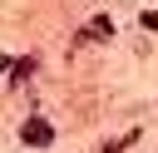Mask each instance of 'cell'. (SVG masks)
Segmentation results:
<instances>
[{
    "mask_svg": "<svg viewBox=\"0 0 158 153\" xmlns=\"http://www.w3.org/2000/svg\"><path fill=\"white\" fill-rule=\"evenodd\" d=\"M20 138H25L30 148H44V143L54 138V123H49V118H30V123L20 128Z\"/></svg>",
    "mask_w": 158,
    "mask_h": 153,
    "instance_id": "1",
    "label": "cell"
},
{
    "mask_svg": "<svg viewBox=\"0 0 158 153\" xmlns=\"http://www.w3.org/2000/svg\"><path fill=\"white\" fill-rule=\"evenodd\" d=\"M143 25H153V30H158V10H153V15H143Z\"/></svg>",
    "mask_w": 158,
    "mask_h": 153,
    "instance_id": "2",
    "label": "cell"
}]
</instances>
